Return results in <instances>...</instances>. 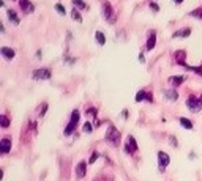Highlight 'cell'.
I'll list each match as a JSON object with an SVG mask.
<instances>
[{
  "label": "cell",
  "mask_w": 202,
  "mask_h": 181,
  "mask_svg": "<svg viewBox=\"0 0 202 181\" xmlns=\"http://www.w3.org/2000/svg\"><path fill=\"white\" fill-rule=\"evenodd\" d=\"M186 106L191 112H199V110L202 109V104H200L199 98H194V96H190V98L186 99Z\"/></svg>",
  "instance_id": "277c9868"
},
{
  "label": "cell",
  "mask_w": 202,
  "mask_h": 181,
  "mask_svg": "<svg viewBox=\"0 0 202 181\" xmlns=\"http://www.w3.org/2000/svg\"><path fill=\"white\" fill-rule=\"evenodd\" d=\"M156 44V33L152 30L149 32V41H147V50H152Z\"/></svg>",
  "instance_id": "8fae6325"
},
{
  "label": "cell",
  "mask_w": 202,
  "mask_h": 181,
  "mask_svg": "<svg viewBox=\"0 0 202 181\" xmlns=\"http://www.w3.org/2000/svg\"><path fill=\"white\" fill-rule=\"evenodd\" d=\"M79 118H80V114H79V110H73V114H71V120L68 123V126L65 128V135H71L76 128H77V124H79Z\"/></svg>",
  "instance_id": "7a4b0ae2"
},
{
  "label": "cell",
  "mask_w": 202,
  "mask_h": 181,
  "mask_svg": "<svg viewBox=\"0 0 202 181\" xmlns=\"http://www.w3.org/2000/svg\"><path fill=\"white\" fill-rule=\"evenodd\" d=\"M56 11L59 13V14H63V16L66 14V11H65V8H63L62 3H57V5H56Z\"/></svg>",
  "instance_id": "cb8c5ba5"
},
{
  "label": "cell",
  "mask_w": 202,
  "mask_h": 181,
  "mask_svg": "<svg viewBox=\"0 0 202 181\" xmlns=\"http://www.w3.org/2000/svg\"><path fill=\"white\" fill-rule=\"evenodd\" d=\"M19 5H21V8H22V11L25 13V14H30V13L35 11V6H33V3L30 2V0H19Z\"/></svg>",
  "instance_id": "ba28073f"
},
{
  "label": "cell",
  "mask_w": 202,
  "mask_h": 181,
  "mask_svg": "<svg viewBox=\"0 0 202 181\" xmlns=\"http://www.w3.org/2000/svg\"><path fill=\"white\" fill-rule=\"evenodd\" d=\"M46 110H47V104H46V103H43V104H41V109H39V114H38V115H39V117H43V115L46 114Z\"/></svg>",
  "instance_id": "484cf974"
},
{
  "label": "cell",
  "mask_w": 202,
  "mask_h": 181,
  "mask_svg": "<svg viewBox=\"0 0 202 181\" xmlns=\"http://www.w3.org/2000/svg\"><path fill=\"white\" fill-rule=\"evenodd\" d=\"M6 14H8V19H10V22L11 24H14V25H18L19 24V18H18V14L13 10H8L6 11Z\"/></svg>",
  "instance_id": "e0dca14e"
},
{
  "label": "cell",
  "mask_w": 202,
  "mask_h": 181,
  "mask_svg": "<svg viewBox=\"0 0 202 181\" xmlns=\"http://www.w3.org/2000/svg\"><path fill=\"white\" fill-rule=\"evenodd\" d=\"M92 131H93V126H92V123H90V121H87V123L84 124V132H89V134H90Z\"/></svg>",
  "instance_id": "d4e9b609"
},
{
  "label": "cell",
  "mask_w": 202,
  "mask_h": 181,
  "mask_svg": "<svg viewBox=\"0 0 202 181\" xmlns=\"http://www.w3.org/2000/svg\"><path fill=\"white\" fill-rule=\"evenodd\" d=\"M97 158H98V153H97V151H93V155H92L90 159H89V164H93V162L97 161Z\"/></svg>",
  "instance_id": "4316f807"
},
{
  "label": "cell",
  "mask_w": 202,
  "mask_h": 181,
  "mask_svg": "<svg viewBox=\"0 0 202 181\" xmlns=\"http://www.w3.org/2000/svg\"><path fill=\"white\" fill-rule=\"evenodd\" d=\"M33 79H51L52 77V73H51V69L49 68H41V69H35L33 71Z\"/></svg>",
  "instance_id": "5b68a950"
},
{
  "label": "cell",
  "mask_w": 202,
  "mask_h": 181,
  "mask_svg": "<svg viewBox=\"0 0 202 181\" xmlns=\"http://www.w3.org/2000/svg\"><path fill=\"white\" fill-rule=\"evenodd\" d=\"M71 16H73V19H74L76 22H82V18H80L79 11H77L76 8H73V11H71Z\"/></svg>",
  "instance_id": "44dd1931"
},
{
  "label": "cell",
  "mask_w": 202,
  "mask_h": 181,
  "mask_svg": "<svg viewBox=\"0 0 202 181\" xmlns=\"http://www.w3.org/2000/svg\"><path fill=\"white\" fill-rule=\"evenodd\" d=\"M199 101H200V104H202V96H200V98H199Z\"/></svg>",
  "instance_id": "836d02e7"
},
{
  "label": "cell",
  "mask_w": 202,
  "mask_h": 181,
  "mask_svg": "<svg viewBox=\"0 0 202 181\" xmlns=\"http://www.w3.org/2000/svg\"><path fill=\"white\" fill-rule=\"evenodd\" d=\"M179 121H180V124H182V126H183L185 129H193V123H191L190 120H188V118H183V117H182Z\"/></svg>",
  "instance_id": "ffe728a7"
},
{
  "label": "cell",
  "mask_w": 202,
  "mask_h": 181,
  "mask_svg": "<svg viewBox=\"0 0 202 181\" xmlns=\"http://www.w3.org/2000/svg\"><path fill=\"white\" fill-rule=\"evenodd\" d=\"M89 115L95 117V115H97V109H93V107H92V109H87V117H89Z\"/></svg>",
  "instance_id": "f1b7e54d"
},
{
  "label": "cell",
  "mask_w": 202,
  "mask_h": 181,
  "mask_svg": "<svg viewBox=\"0 0 202 181\" xmlns=\"http://www.w3.org/2000/svg\"><path fill=\"white\" fill-rule=\"evenodd\" d=\"M175 57H179V63L183 65V57H185V52H177L175 54Z\"/></svg>",
  "instance_id": "83f0119b"
},
{
  "label": "cell",
  "mask_w": 202,
  "mask_h": 181,
  "mask_svg": "<svg viewBox=\"0 0 202 181\" xmlns=\"http://www.w3.org/2000/svg\"><path fill=\"white\" fill-rule=\"evenodd\" d=\"M190 35H191V29H188V27H186V29L177 30V32L174 33L172 36H174V38H188V36H190Z\"/></svg>",
  "instance_id": "9a60e30c"
},
{
  "label": "cell",
  "mask_w": 202,
  "mask_h": 181,
  "mask_svg": "<svg viewBox=\"0 0 202 181\" xmlns=\"http://www.w3.org/2000/svg\"><path fill=\"white\" fill-rule=\"evenodd\" d=\"M190 14H191L193 18H199V19L202 21V8H199V10H194V11H191Z\"/></svg>",
  "instance_id": "7402d4cb"
},
{
  "label": "cell",
  "mask_w": 202,
  "mask_h": 181,
  "mask_svg": "<svg viewBox=\"0 0 202 181\" xmlns=\"http://www.w3.org/2000/svg\"><path fill=\"white\" fill-rule=\"evenodd\" d=\"M136 99L138 103H141V101H149V103H153V96H152V93H147V91H144V90H141V91H138L136 93Z\"/></svg>",
  "instance_id": "52a82bcc"
},
{
  "label": "cell",
  "mask_w": 202,
  "mask_h": 181,
  "mask_svg": "<svg viewBox=\"0 0 202 181\" xmlns=\"http://www.w3.org/2000/svg\"><path fill=\"white\" fill-rule=\"evenodd\" d=\"M174 2H175V3H182V2H183V0H174Z\"/></svg>",
  "instance_id": "d6a6232c"
},
{
  "label": "cell",
  "mask_w": 202,
  "mask_h": 181,
  "mask_svg": "<svg viewBox=\"0 0 202 181\" xmlns=\"http://www.w3.org/2000/svg\"><path fill=\"white\" fill-rule=\"evenodd\" d=\"M0 121H2V126H3V128H8V126H10V120H8L6 115H2V117H0Z\"/></svg>",
  "instance_id": "603a6c76"
},
{
  "label": "cell",
  "mask_w": 202,
  "mask_h": 181,
  "mask_svg": "<svg viewBox=\"0 0 202 181\" xmlns=\"http://www.w3.org/2000/svg\"><path fill=\"white\" fill-rule=\"evenodd\" d=\"M106 142L111 143L112 147H118V143H120V132H118V129L115 126H109V128H107Z\"/></svg>",
  "instance_id": "6da1fadb"
},
{
  "label": "cell",
  "mask_w": 202,
  "mask_h": 181,
  "mask_svg": "<svg viewBox=\"0 0 202 181\" xmlns=\"http://www.w3.org/2000/svg\"><path fill=\"white\" fill-rule=\"evenodd\" d=\"M71 3L74 5V8H76V10H82V11L89 10V6L85 5L84 0H71Z\"/></svg>",
  "instance_id": "ac0fdd59"
},
{
  "label": "cell",
  "mask_w": 202,
  "mask_h": 181,
  "mask_svg": "<svg viewBox=\"0 0 202 181\" xmlns=\"http://www.w3.org/2000/svg\"><path fill=\"white\" fill-rule=\"evenodd\" d=\"M85 169H87V164H85L84 161H82V162H79L77 167H76V176H77V178L85 176Z\"/></svg>",
  "instance_id": "5bb4252c"
},
{
  "label": "cell",
  "mask_w": 202,
  "mask_h": 181,
  "mask_svg": "<svg viewBox=\"0 0 202 181\" xmlns=\"http://www.w3.org/2000/svg\"><path fill=\"white\" fill-rule=\"evenodd\" d=\"M11 150V140L8 137L2 139V142H0V151H2V155H6V153H10Z\"/></svg>",
  "instance_id": "30bf717a"
},
{
  "label": "cell",
  "mask_w": 202,
  "mask_h": 181,
  "mask_svg": "<svg viewBox=\"0 0 202 181\" xmlns=\"http://www.w3.org/2000/svg\"><path fill=\"white\" fill-rule=\"evenodd\" d=\"M101 10H103V16H104V19L109 22V24H112V22H114V8L111 6V3H109V2H104Z\"/></svg>",
  "instance_id": "3957f363"
},
{
  "label": "cell",
  "mask_w": 202,
  "mask_h": 181,
  "mask_svg": "<svg viewBox=\"0 0 202 181\" xmlns=\"http://www.w3.org/2000/svg\"><path fill=\"white\" fill-rule=\"evenodd\" d=\"M139 60H141V62H142V63H144V62H145V60H144V55H142V54H139Z\"/></svg>",
  "instance_id": "1f68e13d"
},
{
  "label": "cell",
  "mask_w": 202,
  "mask_h": 181,
  "mask_svg": "<svg viewBox=\"0 0 202 181\" xmlns=\"http://www.w3.org/2000/svg\"><path fill=\"white\" fill-rule=\"evenodd\" d=\"M169 162H171V159H169V155H167V153L158 151V164H159V170H161V172H163L166 167L169 165Z\"/></svg>",
  "instance_id": "8992f818"
},
{
  "label": "cell",
  "mask_w": 202,
  "mask_h": 181,
  "mask_svg": "<svg viewBox=\"0 0 202 181\" xmlns=\"http://www.w3.org/2000/svg\"><path fill=\"white\" fill-rule=\"evenodd\" d=\"M185 76H172V77H169L167 79V82L171 83V85H174V87H177V85H180V83H183L185 82Z\"/></svg>",
  "instance_id": "4fadbf2b"
},
{
  "label": "cell",
  "mask_w": 202,
  "mask_h": 181,
  "mask_svg": "<svg viewBox=\"0 0 202 181\" xmlns=\"http://www.w3.org/2000/svg\"><path fill=\"white\" fill-rule=\"evenodd\" d=\"M95 38H97V43H98L100 46H104V44H106V36H104L103 32L98 30V32L95 33Z\"/></svg>",
  "instance_id": "d6986e66"
},
{
  "label": "cell",
  "mask_w": 202,
  "mask_h": 181,
  "mask_svg": "<svg viewBox=\"0 0 202 181\" xmlns=\"http://www.w3.org/2000/svg\"><path fill=\"white\" fill-rule=\"evenodd\" d=\"M171 143L174 145V148H177V147H179V142L175 140V137H171Z\"/></svg>",
  "instance_id": "f546056e"
},
{
  "label": "cell",
  "mask_w": 202,
  "mask_h": 181,
  "mask_svg": "<svg viewBox=\"0 0 202 181\" xmlns=\"http://www.w3.org/2000/svg\"><path fill=\"white\" fill-rule=\"evenodd\" d=\"M164 98L169 101H177L179 99V93L175 90H164Z\"/></svg>",
  "instance_id": "2e32d148"
},
{
  "label": "cell",
  "mask_w": 202,
  "mask_h": 181,
  "mask_svg": "<svg viewBox=\"0 0 202 181\" xmlns=\"http://www.w3.org/2000/svg\"><path fill=\"white\" fill-rule=\"evenodd\" d=\"M136 150H138V143H136V140H134V137L128 135V145H125V153L131 155V153H134Z\"/></svg>",
  "instance_id": "9c48e42d"
},
{
  "label": "cell",
  "mask_w": 202,
  "mask_h": 181,
  "mask_svg": "<svg viewBox=\"0 0 202 181\" xmlns=\"http://www.w3.org/2000/svg\"><path fill=\"white\" fill-rule=\"evenodd\" d=\"M0 52H2L3 58H6V60H13V58H14V55H16V52L13 49H10V47H2Z\"/></svg>",
  "instance_id": "7c38bea8"
},
{
  "label": "cell",
  "mask_w": 202,
  "mask_h": 181,
  "mask_svg": "<svg viewBox=\"0 0 202 181\" xmlns=\"http://www.w3.org/2000/svg\"><path fill=\"white\" fill-rule=\"evenodd\" d=\"M150 8H152V10H153V11H155V13H156V11H158V10H159V8H158V5H156V3H150Z\"/></svg>",
  "instance_id": "4dcf8cb0"
}]
</instances>
